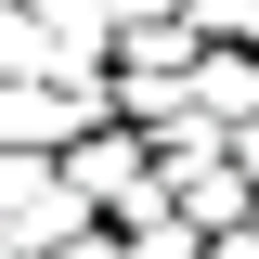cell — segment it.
I'll list each match as a JSON object with an SVG mask.
<instances>
[{
	"mask_svg": "<svg viewBox=\"0 0 259 259\" xmlns=\"http://www.w3.org/2000/svg\"><path fill=\"white\" fill-rule=\"evenodd\" d=\"M26 26H39V52H52V78H65V65L117 52V0H26Z\"/></svg>",
	"mask_w": 259,
	"mask_h": 259,
	"instance_id": "3",
	"label": "cell"
},
{
	"mask_svg": "<svg viewBox=\"0 0 259 259\" xmlns=\"http://www.w3.org/2000/svg\"><path fill=\"white\" fill-rule=\"evenodd\" d=\"M65 182L91 194V221H130V207H143V194H156V143H143V130H78V143H65Z\"/></svg>",
	"mask_w": 259,
	"mask_h": 259,
	"instance_id": "2",
	"label": "cell"
},
{
	"mask_svg": "<svg viewBox=\"0 0 259 259\" xmlns=\"http://www.w3.org/2000/svg\"><path fill=\"white\" fill-rule=\"evenodd\" d=\"M117 233H130V259H207V233H194L182 207H168V194H143V207H130Z\"/></svg>",
	"mask_w": 259,
	"mask_h": 259,
	"instance_id": "4",
	"label": "cell"
},
{
	"mask_svg": "<svg viewBox=\"0 0 259 259\" xmlns=\"http://www.w3.org/2000/svg\"><path fill=\"white\" fill-rule=\"evenodd\" d=\"M207 259H259V221H233V233H207Z\"/></svg>",
	"mask_w": 259,
	"mask_h": 259,
	"instance_id": "7",
	"label": "cell"
},
{
	"mask_svg": "<svg viewBox=\"0 0 259 259\" xmlns=\"http://www.w3.org/2000/svg\"><path fill=\"white\" fill-rule=\"evenodd\" d=\"M0 78H52V52H39V26H26V0H0Z\"/></svg>",
	"mask_w": 259,
	"mask_h": 259,
	"instance_id": "5",
	"label": "cell"
},
{
	"mask_svg": "<svg viewBox=\"0 0 259 259\" xmlns=\"http://www.w3.org/2000/svg\"><path fill=\"white\" fill-rule=\"evenodd\" d=\"M52 259H130V233H104V221H91L78 246H52Z\"/></svg>",
	"mask_w": 259,
	"mask_h": 259,
	"instance_id": "6",
	"label": "cell"
},
{
	"mask_svg": "<svg viewBox=\"0 0 259 259\" xmlns=\"http://www.w3.org/2000/svg\"><path fill=\"white\" fill-rule=\"evenodd\" d=\"M91 233V194L65 182V156H0V259H52Z\"/></svg>",
	"mask_w": 259,
	"mask_h": 259,
	"instance_id": "1",
	"label": "cell"
}]
</instances>
